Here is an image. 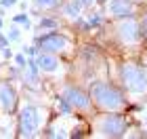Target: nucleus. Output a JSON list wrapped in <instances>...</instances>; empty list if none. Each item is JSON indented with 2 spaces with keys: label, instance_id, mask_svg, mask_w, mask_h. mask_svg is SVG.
Masks as SVG:
<instances>
[{
  "label": "nucleus",
  "instance_id": "9d476101",
  "mask_svg": "<svg viewBox=\"0 0 147 139\" xmlns=\"http://www.w3.org/2000/svg\"><path fill=\"white\" fill-rule=\"evenodd\" d=\"M107 13L113 17H130L132 15V4L128 0H109L107 2Z\"/></svg>",
  "mask_w": 147,
  "mask_h": 139
},
{
  "label": "nucleus",
  "instance_id": "4468645a",
  "mask_svg": "<svg viewBox=\"0 0 147 139\" xmlns=\"http://www.w3.org/2000/svg\"><path fill=\"white\" fill-rule=\"evenodd\" d=\"M59 21L57 19H51V17H42L40 19V23H38V28L40 30H51V28H57Z\"/></svg>",
  "mask_w": 147,
  "mask_h": 139
},
{
  "label": "nucleus",
  "instance_id": "a211bd4d",
  "mask_svg": "<svg viewBox=\"0 0 147 139\" xmlns=\"http://www.w3.org/2000/svg\"><path fill=\"white\" fill-rule=\"evenodd\" d=\"M90 23H92V25H99V23H101V17H99L97 13H95V15L90 17Z\"/></svg>",
  "mask_w": 147,
  "mask_h": 139
},
{
  "label": "nucleus",
  "instance_id": "f8f14e48",
  "mask_svg": "<svg viewBox=\"0 0 147 139\" xmlns=\"http://www.w3.org/2000/svg\"><path fill=\"white\" fill-rule=\"evenodd\" d=\"M80 9H82V2H80V0H69V2L63 4V15L76 19L80 15Z\"/></svg>",
  "mask_w": 147,
  "mask_h": 139
},
{
  "label": "nucleus",
  "instance_id": "423d86ee",
  "mask_svg": "<svg viewBox=\"0 0 147 139\" xmlns=\"http://www.w3.org/2000/svg\"><path fill=\"white\" fill-rule=\"evenodd\" d=\"M99 133L105 137H122L124 135V120L120 116H105L99 122Z\"/></svg>",
  "mask_w": 147,
  "mask_h": 139
},
{
  "label": "nucleus",
  "instance_id": "ddd939ff",
  "mask_svg": "<svg viewBox=\"0 0 147 139\" xmlns=\"http://www.w3.org/2000/svg\"><path fill=\"white\" fill-rule=\"evenodd\" d=\"M34 4L40 11H51V9H57L61 4V0H34Z\"/></svg>",
  "mask_w": 147,
  "mask_h": 139
},
{
  "label": "nucleus",
  "instance_id": "f3484780",
  "mask_svg": "<svg viewBox=\"0 0 147 139\" xmlns=\"http://www.w3.org/2000/svg\"><path fill=\"white\" fill-rule=\"evenodd\" d=\"M15 61H17L19 68H23V65L28 63V59H25V55H15Z\"/></svg>",
  "mask_w": 147,
  "mask_h": 139
},
{
  "label": "nucleus",
  "instance_id": "0eeeda50",
  "mask_svg": "<svg viewBox=\"0 0 147 139\" xmlns=\"http://www.w3.org/2000/svg\"><path fill=\"white\" fill-rule=\"evenodd\" d=\"M17 108V91L13 89L11 82H2L0 80V110L4 114H11Z\"/></svg>",
  "mask_w": 147,
  "mask_h": 139
},
{
  "label": "nucleus",
  "instance_id": "aec40b11",
  "mask_svg": "<svg viewBox=\"0 0 147 139\" xmlns=\"http://www.w3.org/2000/svg\"><path fill=\"white\" fill-rule=\"evenodd\" d=\"M80 2H82V6H90V4H92V0H80Z\"/></svg>",
  "mask_w": 147,
  "mask_h": 139
},
{
  "label": "nucleus",
  "instance_id": "20e7f679",
  "mask_svg": "<svg viewBox=\"0 0 147 139\" xmlns=\"http://www.w3.org/2000/svg\"><path fill=\"white\" fill-rule=\"evenodd\" d=\"M38 49L46 51V53H61L67 49V38L61 34H55V32H49L44 36H38Z\"/></svg>",
  "mask_w": 147,
  "mask_h": 139
},
{
  "label": "nucleus",
  "instance_id": "6e6552de",
  "mask_svg": "<svg viewBox=\"0 0 147 139\" xmlns=\"http://www.w3.org/2000/svg\"><path fill=\"white\" fill-rule=\"evenodd\" d=\"M118 34H120V38H122L124 44H135L139 40V25H137V21L132 17L124 19V21L118 25Z\"/></svg>",
  "mask_w": 147,
  "mask_h": 139
},
{
  "label": "nucleus",
  "instance_id": "1a4fd4ad",
  "mask_svg": "<svg viewBox=\"0 0 147 139\" xmlns=\"http://www.w3.org/2000/svg\"><path fill=\"white\" fill-rule=\"evenodd\" d=\"M36 65H38V70L40 72H55L59 68V59L55 53H46V51H40L38 53V57L34 59Z\"/></svg>",
  "mask_w": 147,
  "mask_h": 139
},
{
  "label": "nucleus",
  "instance_id": "2eb2a0df",
  "mask_svg": "<svg viewBox=\"0 0 147 139\" xmlns=\"http://www.w3.org/2000/svg\"><path fill=\"white\" fill-rule=\"evenodd\" d=\"M6 38H9V42H17L19 38H21V32H19V28H11L9 34H6Z\"/></svg>",
  "mask_w": 147,
  "mask_h": 139
},
{
  "label": "nucleus",
  "instance_id": "6ab92c4d",
  "mask_svg": "<svg viewBox=\"0 0 147 139\" xmlns=\"http://www.w3.org/2000/svg\"><path fill=\"white\" fill-rule=\"evenodd\" d=\"M13 4H17V0H2L0 2V6H13Z\"/></svg>",
  "mask_w": 147,
  "mask_h": 139
},
{
  "label": "nucleus",
  "instance_id": "39448f33",
  "mask_svg": "<svg viewBox=\"0 0 147 139\" xmlns=\"http://www.w3.org/2000/svg\"><path fill=\"white\" fill-rule=\"evenodd\" d=\"M61 97L71 105V110H88L90 108V99L84 91H80L76 87H65Z\"/></svg>",
  "mask_w": 147,
  "mask_h": 139
},
{
  "label": "nucleus",
  "instance_id": "4be33fe9",
  "mask_svg": "<svg viewBox=\"0 0 147 139\" xmlns=\"http://www.w3.org/2000/svg\"><path fill=\"white\" fill-rule=\"evenodd\" d=\"M99 2H107V0H99Z\"/></svg>",
  "mask_w": 147,
  "mask_h": 139
},
{
  "label": "nucleus",
  "instance_id": "5701e85b",
  "mask_svg": "<svg viewBox=\"0 0 147 139\" xmlns=\"http://www.w3.org/2000/svg\"><path fill=\"white\" fill-rule=\"evenodd\" d=\"M145 25H147V17H145Z\"/></svg>",
  "mask_w": 147,
  "mask_h": 139
},
{
  "label": "nucleus",
  "instance_id": "dca6fc26",
  "mask_svg": "<svg viewBox=\"0 0 147 139\" xmlns=\"http://www.w3.org/2000/svg\"><path fill=\"white\" fill-rule=\"evenodd\" d=\"M13 21H15V23H21V25H25V28H30V17L25 15V13H21V15H15V17H13Z\"/></svg>",
  "mask_w": 147,
  "mask_h": 139
},
{
  "label": "nucleus",
  "instance_id": "f257e3e1",
  "mask_svg": "<svg viewBox=\"0 0 147 139\" xmlns=\"http://www.w3.org/2000/svg\"><path fill=\"white\" fill-rule=\"evenodd\" d=\"M92 101H95L101 110H107V112H116L124 105V97L116 87H111L107 82H95L92 84Z\"/></svg>",
  "mask_w": 147,
  "mask_h": 139
},
{
  "label": "nucleus",
  "instance_id": "9b49d317",
  "mask_svg": "<svg viewBox=\"0 0 147 139\" xmlns=\"http://www.w3.org/2000/svg\"><path fill=\"white\" fill-rule=\"evenodd\" d=\"M23 80L28 82V84H32V87H38L40 84V78H38V65H36V61H30L28 59V63L23 65Z\"/></svg>",
  "mask_w": 147,
  "mask_h": 139
},
{
  "label": "nucleus",
  "instance_id": "f03ea898",
  "mask_svg": "<svg viewBox=\"0 0 147 139\" xmlns=\"http://www.w3.org/2000/svg\"><path fill=\"white\" fill-rule=\"evenodd\" d=\"M120 78H122L126 91H130V93L147 91V72L135 63H124L122 70H120Z\"/></svg>",
  "mask_w": 147,
  "mask_h": 139
},
{
  "label": "nucleus",
  "instance_id": "412c9836",
  "mask_svg": "<svg viewBox=\"0 0 147 139\" xmlns=\"http://www.w3.org/2000/svg\"><path fill=\"white\" fill-rule=\"evenodd\" d=\"M0 30H2V17H0Z\"/></svg>",
  "mask_w": 147,
  "mask_h": 139
},
{
  "label": "nucleus",
  "instance_id": "7ed1b4c3",
  "mask_svg": "<svg viewBox=\"0 0 147 139\" xmlns=\"http://www.w3.org/2000/svg\"><path fill=\"white\" fill-rule=\"evenodd\" d=\"M40 129V112L34 105H25L19 112V135L21 137H36Z\"/></svg>",
  "mask_w": 147,
  "mask_h": 139
}]
</instances>
